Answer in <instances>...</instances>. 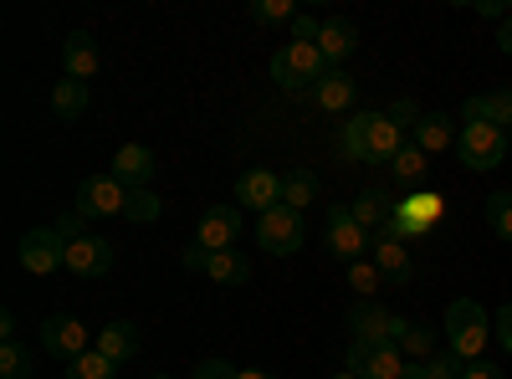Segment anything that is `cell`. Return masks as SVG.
Returning a JSON list of instances; mask_svg holds the SVG:
<instances>
[{
	"label": "cell",
	"mask_w": 512,
	"mask_h": 379,
	"mask_svg": "<svg viewBox=\"0 0 512 379\" xmlns=\"http://www.w3.org/2000/svg\"><path fill=\"white\" fill-rule=\"evenodd\" d=\"M333 67L323 62L318 41H287V47L272 57V82L287 93H303V88H318Z\"/></svg>",
	"instance_id": "1"
},
{
	"label": "cell",
	"mask_w": 512,
	"mask_h": 379,
	"mask_svg": "<svg viewBox=\"0 0 512 379\" xmlns=\"http://www.w3.org/2000/svg\"><path fill=\"white\" fill-rule=\"evenodd\" d=\"M487 339H492V318L482 313V303L456 298V303L446 308V349H456L466 364H472V359H482Z\"/></svg>",
	"instance_id": "2"
},
{
	"label": "cell",
	"mask_w": 512,
	"mask_h": 379,
	"mask_svg": "<svg viewBox=\"0 0 512 379\" xmlns=\"http://www.w3.org/2000/svg\"><path fill=\"white\" fill-rule=\"evenodd\" d=\"M507 129H492V123H466L461 139H456V154L466 170H497V164L507 159Z\"/></svg>",
	"instance_id": "3"
},
{
	"label": "cell",
	"mask_w": 512,
	"mask_h": 379,
	"mask_svg": "<svg viewBox=\"0 0 512 379\" xmlns=\"http://www.w3.org/2000/svg\"><path fill=\"white\" fill-rule=\"evenodd\" d=\"M441 216H446V200L436 195V190H415V195H405L400 205H395V231L405 236V241H425L436 226H441Z\"/></svg>",
	"instance_id": "4"
},
{
	"label": "cell",
	"mask_w": 512,
	"mask_h": 379,
	"mask_svg": "<svg viewBox=\"0 0 512 379\" xmlns=\"http://www.w3.org/2000/svg\"><path fill=\"white\" fill-rule=\"evenodd\" d=\"M303 210H287V205H277V210H267L262 221H256V241H262L272 257H292L297 246H303Z\"/></svg>",
	"instance_id": "5"
},
{
	"label": "cell",
	"mask_w": 512,
	"mask_h": 379,
	"mask_svg": "<svg viewBox=\"0 0 512 379\" xmlns=\"http://www.w3.org/2000/svg\"><path fill=\"white\" fill-rule=\"evenodd\" d=\"M21 267L31 277H52L57 267H67V241L57 236V226H41L21 236Z\"/></svg>",
	"instance_id": "6"
},
{
	"label": "cell",
	"mask_w": 512,
	"mask_h": 379,
	"mask_svg": "<svg viewBox=\"0 0 512 379\" xmlns=\"http://www.w3.org/2000/svg\"><path fill=\"white\" fill-rule=\"evenodd\" d=\"M369 246H374V236L354 221V210L349 205H333L328 210V251H333V257H344L354 267V262H364Z\"/></svg>",
	"instance_id": "7"
},
{
	"label": "cell",
	"mask_w": 512,
	"mask_h": 379,
	"mask_svg": "<svg viewBox=\"0 0 512 379\" xmlns=\"http://www.w3.org/2000/svg\"><path fill=\"white\" fill-rule=\"evenodd\" d=\"M236 236H241V205H210L195 226V246L205 251H236Z\"/></svg>",
	"instance_id": "8"
},
{
	"label": "cell",
	"mask_w": 512,
	"mask_h": 379,
	"mask_svg": "<svg viewBox=\"0 0 512 379\" xmlns=\"http://www.w3.org/2000/svg\"><path fill=\"white\" fill-rule=\"evenodd\" d=\"M123 205H128V185H118L113 175H93V180H82L77 190V210L82 216H123Z\"/></svg>",
	"instance_id": "9"
},
{
	"label": "cell",
	"mask_w": 512,
	"mask_h": 379,
	"mask_svg": "<svg viewBox=\"0 0 512 379\" xmlns=\"http://www.w3.org/2000/svg\"><path fill=\"white\" fill-rule=\"evenodd\" d=\"M41 349H47L52 359H82L88 354V328H82L77 318H67V313H57V318H47L41 323Z\"/></svg>",
	"instance_id": "10"
},
{
	"label": "cell",
	"mask_w": 512,
	"mask_h": 379,
	"mask_svg": "<svg viewBox=\"0 0 512 379\" xmlns=\"http://www.w3.org/2000/svg\"><path fill=\"white\" fill-rule=\"evenodd\" d=\"M67 272L72 277H108L113 272V241L103 236H82L67 246Z\"/></svg>",
	"instance_id": "11"
},
{
	"label": "cell",
	"mask_w": 512,
	"mask_h": 379,
	"mask_svg": "<svg viewBox=\"0 0 512 379\" xmlns=\"http://www.w3.org/2000/svg\"><path fill=\"white\" fill-rule=\"evenodd\" d=\"M236 205H251V210H277L282 205V180L272 175V170H246L241 180H236Z\"/></svg>",
	"instance_id": "12"
},
{
	"label": "cell",
	"mask_w": 512,
	"mask_h": 379,
	"mask_svg": "<svg viewBox=\"0 0 512 379\" xmlns=\"http://www.w3.org/2000/svg\"><path fill=\"white\" fill-rule=\"evenodd\" d=\"M374 267L390 277V282H405L410 277V251H405V236L395 231V226H384V231H374Z\"/></svg>",
	"instance_id": "13"
},
{
	"label": "cell",
	"mask_w": 512,
	"mask_h": 379,
	"mask_svg": "<svg viewBox=\"0 0 512 379\" xmlns=\"http://www.w3.org/2000/svg\"><path fill=\"white\" fill-rule=\"evenodd\" d=\"M113 180L128 185V190H144V185L154 180V149H144V144H123V149L113 154Z\"/></svg>",
	"instance_id": "14"
},
{
	"label": "cell",
	"mask_w": 512,
	"mask_h": 379,
	"mask_svg": "<svg viewBox=\"0 0 512 379\" xmlns=\"http://www.w3.org/2000/svg\"><path fill=\"white\" fill-rule=\"evenodd\" d=\"M461 118H466V123H492V129H512V88L466 98V103H461Z\"/></svg>",
	"instance_id": "15"
},
{
	"label": "cell",
	"mask_w": 512,
	"mask_h": 379,
	"mask_svg": "<svg viewBox=\"0 0 512 379\" xmlns=\"http://www.w3.org/2000/svg\"><path fill=\"white\" fill-rule=\"evenodd\" d=\"M62 67H67V77L88 82V77L103 67V57H98V41H93L88 31H72V36L62 41Z\"/></svg>",
	"instance_id": "16"
},
{
	"label": "cell",
	"mask_w": 512,
	"mask_h": 379,
	"mask_svg": "<svg viewBox=\"0 0 512 379\" xmlns=\"http://www.w3.org/2000/svg\"><path fill=\"white\" fill-rule=\"evenodd\" d=\"M354 93H359V82L349 77V72H328L318 88H313V103H318V113H349L354 108Z\"/></svg>",
	"instance_id": "17"
},
{
	"label": "cell",
	"mask_w": 512,
	"mask_h": 379,
	"mask_svg": "<svg viewBox=\"0 0 512 379\" xmlns=\"http://www.w3.org/2000/svg\"><path fill=\"white\" fill-rule=\"evenodd\" d=\"M364 123H369V164H395V154H400V129L390 123V113H364Z\"/></svg>",
	"instance_id": "18"
},
{
	"label": "cell",
	"mask_w": 512,
	"mask_h": 379,
	"mask_svg": "<svg viewBox=\"0 0 512 379\" xmlns=\"http://www.w3.org/2000/svg\"><path fill=\"white\" fill-rule=\"evenodd\" d=\"M354 47H359V26H354V21H323V31H318V52H323L328 67H338L344 57H354Z\"/></svg>",
	"instance_id": "19"
},
{
	"label": "cell",
	"mask_w": 512,
	"mask_h": 379,
	"mask_svg": "<svg viewBox=\"0 0 512 379\" xmlns=\"http://www.w3.org/2000/svg\"><path fill=\"white\" fill-rule=\"evenodd\" d=\"M349 328H354V339H390L395 344V318L390 313H384L379 303H354L349 308Z\"/></svg>",
	"instance_id": "20"
},
{
	"label": "cell",
	"mask_w": 512,
	"mask_h": 379,
	"mask_svg": "<svg viewBox=\"0 0 512 379\" xmlns=\"http://www.w3.org/2000/svg\"><path fill=\"white\" fill-rule=\"evenodd\" d=\"M93 349H98L103 359H113V364H123V359H134V354H139V328L118 318V323H108V328L98 333V344H93Z\"/></svg>",
	"instance_id": "21"
},
{
	"label": "cell",
	"mask_w": 512,
	"mask_h": 379,
	"mask_svg": "<svg viewBox=\"0 0 512 379\" xmlns=\"http://www.w3.org/2000/svg\"><path fill=\"white\" fill-rule=\"evenodd\" d=\"M349 210H354V221H359L364 231H384V226L395 221V205H390V195H384V190H364Z\"/></svg>",
	"instance_id": "22"
},
{
	"label": "cell",
	"mask_w": 512,
	"mask_h": 379,
	"mask_svg": "<svg viewBox=\"0 0 512 379\" xmlns=\"http://www.w3.org/2000/svg\"><path fill=\"white\" fill-rule=\"evenodd\" d=\"M461 134L451 129V118L446 113H425L420 123H415V144L425 149V154H441V149H451Z\"/></svg>",
	"instance_id": "23"
},
{
	"label": "cell",
	"mask_w": 512,
	"mask_h": 379,
	"mask_svg": "<svg viewBox=\"0 0 512 379\" xmlns=\"http://www.w3.org/2000/svg\"><path fill=\"white\" fill-rule=\"evenodd\" d=\"M400 374H405V354H400V344H374L369 364L359 369V379H400Z\"/></svg>",
	"instance_id": "24"
},
{
	"label": "cell",
	"mask_w": 512,
	"mask_h": 379,
	"mask_svg": "<svg viewBox=\"0 0 512 379\" xmlns=\"http://www.w3.org/2000/svg\"><path fill=\"white\" fill-rule=\"evenodd\" d=\"M82 108H88V82H77V77H62L57 88H52V113L72 123V118H77Z\"/></svg>",
	"instance_id": "25"
},
{
	"label": "cell",
	"mask_w": 512,
	"mask_h": 379,
	"mask_svg": "<svg viewBox=\"0 0 512 379\" xmlns=\"http://www.w3.org/2000/svg\"><path fill=\"white\" fill-rule=\"evenodd\" d=\"M369 123H364V113L359 118H349L344 123V134H338V159L344 164H369Z\"/></svg>",
	"instance_id": "26"
},
{
	"label": "cell",
	"mask_w": 512,
	"mask_h": 379,
	"mask_svg": "<svg viewBox=\"0 0 512 379\" xmlns=\"http://www.w3.org/2000/svg\"><path fill=\"white\" fill-rule=\"evenodd\" d=\"M313 195H318V175H313V170H292V175H282V205H287V210L313 205Z\"/></svg>",
	"instance_id": "27"
},
{
	"label": "cell",
	"mask_w": 512,
	"mask_h": 379,
	"mask_svg": "<svg viewBox=\"0 0 512 379\" xmlns=\"http://www.w3.org/2000/svg\"><path fill=\"white\" fill-rule=\"evenodd\" d=\"M205 277H210V282H246V277H251V267H246L241 251H210Z\"/></svg>",
	"instance_id": "28"
},
{
	"label": "cell",
	"mask_w": 512,
	"mask_h": 379,
	"mask_svg": "<svg viewBox=\"0 0 512 379\" xmlns=\"http://www.w3.org/2000/svg\"><path fill=\"white\" fill-rule=\"evenodd\" d=\"M390 170L400 175V185H420L425 180V149L410 139V144H400V154H395V164Z\"/></svg>",
	"instance_id": "29"
},
{
	"label": "cell",
	"mask_w": 512,
	"mask_h": 379,
	"mask_svg": "<svg viewBox=\"0 0 512 379\" xmlns=\"http://www.w3.org/2000/svg\"><path fill=\"white\" fill-rule=\"evenodd\" d=\"M400 354H410L415 364H431V359H436V333H431V328H415V323H410V328L400 333Z\"/></svg>",
	"instance_id": "30"
},
{
	"label": "cell",
	"mask_w": 512,
	"mask_h": 379,
	"mask_svg": "<svg viewBox=\"0 0 512 379\" xmlns=\"http://www.w3.org/2000/svg\"><path fill=\"white\" fill-rule=\"evenodd\" d=\"M379 282H384V272L374 267V257H364V262H354V267H349V287L359 292V303H374Z\"/></svg>",
	"instance_id": "31"
},
{
	"label": "cell",
	"mask_w": 512,
	"mask_h": 379,
	"mask_svg": "<svg viewBox=\"0 0 512 379\" xmlns=\"http://www.w3.org/2000/svg\"><path fill=\"white\" fill-rule=\"evenodd\" d=\"M159 195L154 190H128V205H123V216L128 221H139V226H149V221H159Z\"/></svg>",
	"instance_id": "32"
},
{
	"label": "cell",
	"mask_w": 512,
	"mask_h": 379,
	"mask_svg": "<svg viewBox=\"0 0 512 379\" xmlns=\"http://www.w3.org/2000/svg\"><path fill=\"white\" fill-rule=\"evenodd\" d=\"M487 221H492L497 236L512 241V190H492V195H487Z\"/></svg>",
	"instance_id": "33"
},
{
	"label": "cell",
	"mask_w": 512,
	"mask_h": 379,
	"mask_svg": "<svg viewBox=\"0 0 512 379\" xmlns=\"http://www.w3.org/2000/svg\"><path fill=\"white\" fill-rule=\"evenodd\" d=\"M67 379H113V359H103L98 349H88L82 359H72Z\"/></svg>",
	"instance_id": "34"
},
{
	"label": "cell",
	"mask_w": 512,
	"mask_h": 379,
	"mask_svg": "<svg viewBox=\"0 0 512 379\" xmlns=\"http://www.w3.org/2000/svg\"><path fill=\"white\" fill-rule=\"evenodd\" d=\"M0 379H31V359L16 339H6V349H0Z\"/></svg>",
	"instance_id": "35"
},
{
	"label": "cell",
	"mask_w": 512,
	"mask_h": 379,
	"mask_svg": "<svg viewBox=\"0 0 512 379\" xmlns=\"http://www.w3.org/2000/svg\"><path fill=\"white\" fill-rule=\"evenodd\" d=\"M251 16L262 21V26H277V21H297L292 0H256V6H251Z\"/></svg>",
	"instance_id": "36"
},
{
	"label": "cell",
	"mask_w": 512,
	"mask_h": 379,
	"mask_svg": "<svg viewBox=\"0 0 512 379\" xmlns=\"http://www.w3.org/2000/svg\"><path fill=\"white\" fill-rule=\"evenodd\" d=\"M82 221H88V216H82V210H62V216H57V236L72 246V241H82Z\"/></svg>",
	"instance_id": "37"
},
{
	"label": "cell",
	"mask_w": 512,
	"mask_h": 379,
	"mask_svg": "<svg viewBox=\"0 0 512 379\" xmlns=\"http://www.w3.org/2000/svg\"><path fill=\"white\" fill-rule=\"evenodd\" d=\"M420 118H425V113H420V108H415L410 98H400V103L390 108V123H395V129H415Z\"/></svg>",
	"instance_id": "38"
},
{
	"label": "cell",
	"mask_w": 512,
	"mask_h": 379,
	"mask_svg": "<svg viewBox=\"0 0 512 379\" xmlns=\"http://www.w3.org/2000/svg\"><path fill=\"white\" fill-rule=\"evenodd\" d=\"M195 379H241V369L226 364V359H205V364L195 369Z\"/></svg>",
	"instance_id": "39"
},
{
	"label": "cell",
	"mask_w": 512,
	"mask_h": 379,
	"mask_svg": "<svg viewBox=\"0 0 512 379\" xmlns=\"http://www.w3.org/2000/svg\"><path fill=\"white\" fill-rule=\"evenodd\" d=\"M492 333H497V344H502V349L512 354V303H507V308H502V313L492 318Z\"/></svg>",
	"instance_id": "40"
},
{
	"label": "cell",
	"mask_w": 512,
	"mask_h": 379,
	"mask_svg": "<svg viewBox=\"0 0 512 379\" xmlns=\"http://www.w3.org/2000/svg\"><path fill=\"white\" fill-rule=\"evenodd\" d=\"M461 379H502V369L492 359H472V364L461 369Z\"/></svg>",
	"instance_id": "41"
},
{
	"label": "cell",
	"mask_w": 512,
	"mask_h": 379,
	"mask_svg": "<svg viewBox=\"0 0 512 379\" xmlns=\"http://www.w3.org/2000/svg\"><path fill=\"white\" fill-rule=\"evenodd\" d=\"M318 31H323L318 16H297V21H292V41H318Z\"/></svg>",
	"instance_id": "42"
},
{
	"label": "cell",
	"mask_w": 512,
	"mask_h": 379,
	"mask_svg": "<svg viewBox=\"0 0 512 379\" xmlns=\"http://www.w3.org/2000/svg\"><path fill=\"white\" fill-rule=\"evenodd\" d=\"M205 262H210L205 246H190V251H185V267H190V272H205Z\"/></svg>",
	"instance_id": "43"
},
{
	"label": "cell",
	"mask_w": 512,
	"mask_h": 379,
	"mask_svg": "<svg viewBox=\"0 0 512 379\" xmlns=\"http://www.w3.org/2000/svg\"><path fill=\"white\" fill-rule=\"evenodd\" d=\"M497 47H502V52H507V57H512V16H507V21H502V26H497Z\"/></svg>",
	"instance_id": "44"
},
{
	"label": "cell",
	"mask_w": 512,
	"mask_h": 379,
	"mask_svg": "<svg viewBox=\"0 0 512 379\" xmlns=\"http://www.w3.org/2000/svg\"><path fill=\"white\" fill-rule=\"evenodd\" d=\"M400 379H431V364H405Z\"/></svg>",
	"instance_id": "45"
},
{
	"label": "cell",
	"mask_w": 512,
	"mask_h": 379,
	"mask_svg": "<svg viewBox=\"0 0 512 379\" xmlns=\"http://www.w3.org/2000/svg\"><path fill=\"white\" fill-rule=\"evenodd\" d=\"M241 379H272L267 369H241Z\"/></svg>",
	"instance_id": "46"
},
{
	"label": "cell",
	"mask_w": 512,
	"mask_h": 379,
	"mask_svg": "<svg viewBox=\"0 0 512 379\" xmlns=\"http://www.w3.org/2000/svg\"><path fill=\"white\" fill-rule=\"evenodd\" d=\"M333 379H359V374H349V369H344V374H333Z\"/></svg>",
	"instance_id": "47"
},
{
	"label": "cell",
	"mask_w": 512,
	"mask_h": 379,
	"mask_svg": "<svg viewBox=\"0 0 512 379\" xmlns=\"http://www.w3.org/2000/svg\"><path fill=\"white\" fill-rule=\"evenodd\" d=\"M507 144H512V129H507Z\"/></svg>",
	"instance_id": "48"
},
{
	"label": "cell",
	"mask_w": 512,
	"mask_h": 379,
	"mask_svg": "<svg viewBox=\"0 0 512 379\" xmlns=\"http://www.w3.org/2000/svg\"><path fill=\"white\" fill-rule=\"evenodd\" d=\"M154 379H169V374H154Z\"/></svg>",
	"instance_id": "49"
}]
</instances>
